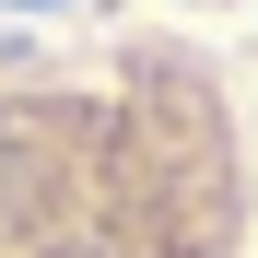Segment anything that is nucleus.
Wrapping results in <instances>:
<instances>
[{"label": "nucleus", "instance_id": "1", "mask_svg": "<svg viewBox=\"0 0 258 258\" xmlns=\"http://www.w3.org/2000/svg\"><path fill=\"white\" fill-rule=\"evenodd\" d=\"M0 258H258L246 82L176 24H106L0 71Z\"/></svg>", "mask_w": 258, "mask_h": 258}, {"label": "nucleus", "instance_id": "2", "mask_svg": "<svg viewBox=\"0 0 258 258\" xmlns=\"http://www.w3.org/2000/svg\"><path fill=\"white\" fill-rule=\"evenodd\" d=\"M246 141H258V106H246Z\"/></svg>", "mask_w": 258, "mask_h": 258}]
</instances>
